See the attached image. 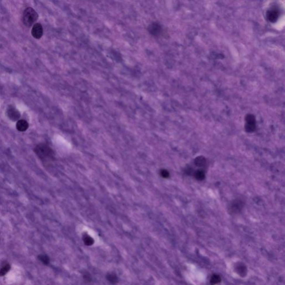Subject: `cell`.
I'll return each mask as SVG.
<instances>
[{
	"instance_id": "6",
	"label": "cell",
	"mask_w": 285,
	"mask_h": 285,
	"mask_svg": "<svg viewBox=\"0 0 285 285\" xmlns=\"http://www.w3.org/2000/svg\"><path fill=\"white\" fill-rule=\"evenodd\" d=\"M7 114L8 118L13 121L17 120L20 117V114L19 111L13 107L9 108V109H7Z\"/></svg>"
},
{
	"instance_id": "11",
	"label": "cell",
	"mask_w": 285,
	"mask_h": 285,
	"mask_svg": "<svg viewBox=\"0 0 285 285\" xmlns=\"http://www.w3.org/2000/svg\"><path fill=\"white\" fill-rule=\"evenodd\" d=\"M106 279L110 284L114 285L116 284L119 281L117 275L114 273H108L107 274Z\"/></svg>"
},
{
	"instance_id": "13",
	"label": "cell",
	"mask_w": 285,
	"mask_h": 285,
	"mask_svg": "<svg viewBox=\"0 0 285 285\" xmlns=\"http://www.w3.org/2000/svg\"><path fill=\"white\" fill-rule=\"evenodd\" d=\"M206 163V160L205 158L203 156H199L196 158L194 160L195 164L198 167H203Z\"/></svg>"
},
{
	"instance_id": "14",
	"label": "cell",
	"mask_w": 285,
	"mask_h": 285,
	"mask_svg": "<svg viewBox=\"0 0 285 285\" xmlns=\"http://www.w3.org/2000/svg\"><path fill=\"white\" fill-rule=\"evenodd\" d=\"M194 178L198 180H203L205 178V174L203 170H198L194 173Z\"/></svg>"
},
{
	"instance_id": "19",
	"label": "cell",
	"mask_w": 285,
	"mask_h": 285,
	"mask_svg": "<svg viewBox=\"0 0 285 285\" xmlns=\"http://www.w3.org/2000/svg\"><path fill=\"white\" fill-rule=\"evenodd\" d=\"M82 277H83V279L84 280L87 282V283H89V282H90L91 281V275L90 274L87 272H85V273H83V275H82Z\"/></svg>"
},
{
	"instance_id": "10",
	"label": "cell",
	"mask_w": 285,
	"mask_h": 285,
	"mask_svg": "<svg viewBox=\"0 0 285 285\" xmlns=\"http://www.w3.org/2000/svg\"><path fill=\"white\" fill-rule=\"evenodd\" d=\"M82 240L84 243V244L87 246H92L94 243V239L90 237L87 233H84L82 235Z\"/></svg>"
},
{
	"instance_id": "20",
	"label": "cell",
	"mask_w": 285,
	"mask_h": 285,
	"mask_svg": "<svg viewBox=\"0 0 285 285\" xmlns=\"http://www.w3.org/2000/svg\"><path fill=\"white\" fill-rule=\"evenodd\" d=\"M160 175L164 178H168L169 177V173L168 170L165 169H162L160 170Z\"/></svg>"
},
{
	"instance_id": "7",
	"label": "cell",
	"mask_w": 285,
	"mask_h": 285,
	"mask_svg": "<svg viewBox=\"0 0 285 285\" xmlns=\"http://www.w3.org/2000/svg\"><path fill=\"white\" fill-rule=\"evenodd\" d=\"M148 31L151 35L157 36L161 32V27L158 23H151L148 27Z\"/></svg>"
},
{
	"instance_id": "2",
	"label": "cell",
	"mask_w": 285,
	"mask_h": 285,
	"mask_svg": "<svg viewBox=\"0 0 285 285\" xmlns=\"http://www.w3.org/2000/svg\"><path fill=\"white\" fill-rule=\"evenodd\" d=\"M34 151L36 155L44 161L49 160L53 158L52 150L46 145H39L35 148Z\"/></svg>"
},
{
	"instance_id": "15",
	"label": "cell",
	"mask_w": 285,
	"mask_h": 285,
	"mask_svg": "<svg viewBox=\"0 0 285 285\" xmlns=\"http://www.w3.org/2000/svg\"><path fill=\"white\" fill-rule=\"evenodd\" d=\"M38 259L40 261H41L45 265H47L50 263V258L46 255H40L38 256Z\"/></svg>"
},
{
	"instance_id": "18",
	"label": "cell",
	"mask_w": 285,
	"mask_h": 285,
	"mask_svg": "<svg viewBox=\"0 0 285 285\" xmlns=\"http://www.w3.org/2000/svg\"><path fill=\"white\" fill-rule=\"evenodd\" d=\"M256 128V125H251V124H247L245 127V129L247 132L252 133L255 131Z\"/></svg>"
},
{
	"instance_id": "3",
	"label": "cell",
	"mask_w": 285,
	"mask_h": 285,
	"mask_svg": "<svg viewBox=\"0 0 285 285\" xmlns=\"http://www.w3.org/2000/svg\"><path fill=\"white\" fill-rule=\"evenodd\" d=\"M244 204V202L241 199L233 200L228 206V212L231 215L237 214L243 209Z\"/></svg>"
},
{
	"instance_id": "5",
	"label": "cell",
	"mask_w": 285,
	"mask_h": 285,
	"mask_svg": "<svg viewBox=\"0 0 285 285\" xmlns=\"http://www.w3.org/2000/svg\"><path fill=\"white\" fill-rule=\"evenodd\" d=\"M279 11L278 9L276 8H272L267 12V18L270 22L274 23L279 17Z\"/></svg>"
},
{
	"instance_id": "17",
	"label": "cell",
	"mask_w": 285,
	"mask_h": 285,
	"mask_svg": "<svg viewBox=\"0 0 285 285\" xmlns=\"http://www.w3.org/2000/svg\"><path fill=\"white\" fill-rule=\"evenodd\" d=\"M221 281V277L218 275V274H213L211 277V279H210V283L212 284H218L219 283H220V282Z\"/></svg>"
},
{
	"instance_id": "4",
	"label": "cell",
	"mask_w": 285,
	"mask_h": 285,
	"mask_svg": "<svg viewBox=\"0 0 285 285\" xmlns=\"http://www.w3.org/2000/svg\"><path fill=\"white\" fill-rule=\"evenodd\" d=\"M31 34L36 39L41 38L43 35V27L40 23H36L34 25L31 31Z\"/></svg>"
},
{
	"instance_id": "16",
	"label": "cell",
	"mask_w": 285,
	"mask_h": 285,
	"mask_svg": "<svg viewBox=\"0 0 285 285\" xmlns=\"http://www.w3.org/2000/svg\"><path fill=\"white\" fill-rule=\"evenodd\" d=\"M246 120L247 122V124H248L256 125V119L253 115L252 114L247 115L246 118Z\"/></svg>"
},
{
	"instance_id": "12",
	"label": "cell",
	"mask_w": 285,
	"mask_h": 285,
	"mask_svg": "<svg viewBox=\"0 0 285 285\" xmlns=\"http://www.w3.org/2000/svg\"><path fill=\"white\" fill-rule=\"evenodd\" d=\"M11 269V266L9 263H5L1 266L0 268V276H4L7 274Z\"/></svg>"
},
{
	"instance_id": "1",
	"label": "cell",
	"mask_w": 285,
	"mask_h": 285,
	"mask_svg": "<svg viewBox=\"0 0 285 285\" xmlns=\"http://www.w3.org/2000/svg\"><path fill=\"white\" fill-rule=\"evenodd\" d=\"M38 14L34 9L28 7L25 10L23 16V21L26 26L30 27L38 19Z\"/></svg>"
},
{
	"instance_id": "8",
	"label": "cell",
	"mask_w": 285,
	"mask_h": 285,
	"mask_svg": "<svg viewBox=\"0 0 285 285\" xmlns=\"http://www.w3.org/2000/svg\"><path fill=\"white\" fill-rule=\"evenodd\" d=\"M16 128L20 132H25L29 128V124L25 120H20L16 124Z\"/></svg>"
},
{
	"instance_id": "9",
	"label": "cell",
	"mask_w": 285,
	"mask_h": 285,
	"mask_svg": "<svg viewBox=\"0 0 285 285\" xmlns=\"http://www.w3.org/2000/svg\"><path fill=\"white\" fill-rule=\"evenodd\" d=\"M236 270L238 274L242 277L245 276L247 274V271L246 266L241 263L237 265L236 267Z\"/></svg>"
}]
</instances>
